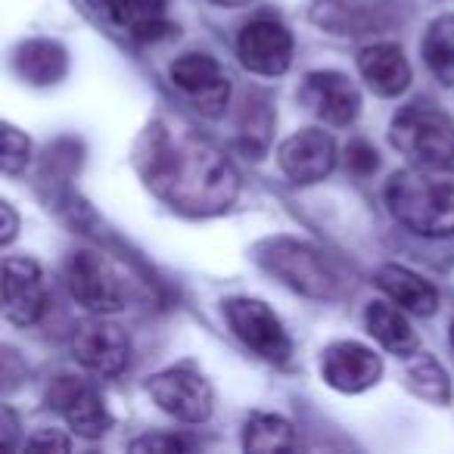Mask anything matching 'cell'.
Here are the masks:
<instances>
[{
    "instance_id": "28",
    "label": "cell",
    "mask_w": 454,
    "mask_h": 454,
    "mask_svg": "<svg viewBox=\"0 0 454 454\" xmlns=\"http://www.w3.org/2000/svg\"><path fill=\"white\" fill-rule=\"evenodd\" d=\"M13 435H16V414L10 408H4V445L13 448Z\"/></svg>"
},
{
    "instance_id": "30",
    "label": "cell",
    "mask_w": 454,
    "mask_h": 454,
    "mask_svg": "<svg viewBox=\"0 0 454 454\" xmlns=\"http://www.w3.org/2000/svg\"><path fill=\"white\" fill-rule=\"evenodd\" d=\"M144 4H150L153 10H165V0H144Z\"/></svg>"
},
{
    "instance_id": "4",
    "label": "cell",
    "mask_w": 454,
    "mask_h": 454,
    "mask_svg": "<svg viewBox=\"0 0 454 454\" xmlns=\"http://www.w3.org/2000/svg\"><path fill=\"white\" fill-rule=\"evenodd\" d=\"M389 140L417 165H454V119L433 103H411L392 119Z\"/></svg>"
},
{
    "instance_id": "7",
    "label": "cell",
    "mask_w": 454,
    "mask_h": 454,
    "mask_svg": "<svg viewBox=\"0 0 454 454\" xmlns=\"http://www.w3.org/2000/svg\"><path fill=\"white\" fill-rule=\"evenodd\" d=\"M171 88L190 103L200 115L224 113L227 100H231V78H227L224 66L208 53H184L171 63L168 69Z\"/></svg>"
},
{
    "instance_id": "15",
    "label": "cell",
    "mask_w": 454,
    "mask_h": 454,
    "mask_svg": "<svg viewBox=\"0 0 454 454\" xmlns=\"http://www.w3.org/2000/svg\"><path fill=\"white\" fill-rule=\"evenodd\" d=\"M53 402H57L59 414L66 417L69 429L82 439H100V435L109 433L113 427V414H109L103 395L88 383H72V380H63V383L53 389Z\"/></svg>"
},
{
    "instance_id": "27",
    "label": "cell",
    "mask_w": 454,
    "mask_h": 454,
    "mask_svg": "<svg viewBox=\"0 0 454 454\" xmlns=\"http://www.w3.org/2000/svg\"><path fill=\"white\" fill-rule=\"evenodd\" d=\"M0 215H4V234H0V243L4 247H10L16 237V227H20V221H16V212L10 202H0Z\"/></svg>"
},
{
    "instance_id": "3",
    "label": "cell",
    "mask_w": 454,
    "mask_h": 454,
    "mask_svg": "<svg viewBox=\"0 0 454 454\" xmlns=\"http://www.w3.org/2000/svg\"><path fill=\"white\" fill-rule=\"evenodd\" d=\"M259 262L274 278H280V284L302 296L340 299L346 293V280L336 271L333 259H327V253L309 247V243L286 240V237L268 240L259 247Z\"/></svg>"
},
{
    "instance_id": "18",
    "label": "cell",
    "mask_w": 454,
    "mask_h": 454,
    "mask_svg": "<svg viewBox=\"0 0 454 454\" xmlns=\"http://www.w3.org/2000/svg\"><path fill=\"white\" fill-rule=\"evenodd\" d=\"M377 286L392 299L395 305H402L411 315H435L439 309V293L429 280H423L420 274L408 271L402 265H383L377 268Z\"/></svg>"
},
{
    "instance_id": "14",
    "label": "cell",
    "mask_w": 454,
    "mask_h": 454,
    "mask_svg": "<svg viewBox=\"0 0 454 454\" xmlns=\"http://www.w3.org/2000/svg\"><path fill=\"white\" fill-rule=\"evenodd\" d=\"M299 100L305 103L311 115H317L327 125H352L361 113V94L346 75L340 72H311L299 88Z\"/></svg>"
},
{
    "instance_id": "17",
    "label": "cell",
    "mask_w": 454,
    "mask_h": 454,
    "mask_svg": "<svg viewBox=\"0 0 454 454\" xmlns=\"http://www.w3.org/2000/svg\"><path fill=\"white\" fill-rule=\"evenodd\" d=\"M358 72L380 97H398L411 84V66L398 44H371L358 53Z\"/></svg>"
},
{
    "instance_id": "21",
    "label": "cell",
    "mask_w": 454,
    "mask_h": 454,
    "mask_svg": "<svg viewBox=\"0 0 454 454\" xmlns=\"http://www.w3.org/2000/svg\"><path fill=\"white\" fill-rule=\"evenodd\" d=\"M423 59L442 84L454 88V16H439L423 35Z\"/></svg>"
},
{
    "instance_id": "10",
    "label": "cell",
    "mask_w": 454,
    "mask_h": 454,
    "mask_svg": "<svg viewBox=\"0 0 454 454\" xmlns=\"http://www.w3.org/2000/svg\"><path fill=\"white\" fill-rule=\"evenodd\" d=\"M72 355L82 367H88L97 377H119L131 364V340L121 327L109 321L82 324L72 340Z\"/></svg>"
},
{
    "instance_id": "16",
    "label": "cell",
    "mask_w": 454,
    "mask_h": 454,
    "mask_svg": "<svg viewBox=\"0 0 454 454\" xmlns=\"http://www.w3.org/2000/svg\"><path fill=\"white\" fill-rule=\"evenodd\" d=\"M88 4L106 26L119 28L134 41H159L175 32V26L165 20V10H153L144 0H88Z\"/></svg>"
},
{
    "instance_id": "24",
    "label": "cell",
    "mask_w": 454,
    "mask_h": 454,
    "mask_svg": "<svg viewBox=\"0 0 454 454\" xmlns=\"http://www.w3.org/2000/svg\"><path fill=\"white\" fill-rule=\"evenodd\" d=\"M190 442L181 439V435H144V439L131 442V451H150V454H175V451H187Z\"/></svg>"
},
{
    "instance_id": "26",
    "label": "cell",
    "mask_w": 454,
    "mask_h": 454,
    "mask_svg": "<svg viewBox=\"0 0 454 454\" xmlns=\"http://www.w3.org/2000/svg\"><path fill=\"white\" fill-rule=\"evenodd\" d=\"M69 445L72 442L59 433H38L26 442V448H32V451H69Z\"/></svg>"
},
{
    "instance_id": "12",
    "label": "cell",
    "mask_w": 454,
    "mask_h": 454,
    "mask_svg": "<svg viewBox=\"0 0 454 454\" xmlns=\"http://www.w3.org/2000/svg\"><path fill=\"white\" fill-rule=\"evenodd\" d=\"M47 311V286L38 262L4 259V317L16 327H32Z\"/></svg>"
},
{
    "instance_id": "6",
    "label": "cell",
    "mask_w": 454,
    "mask_h": 454,
    "mask_svg": "<svg viewBox=\"0 0 454 454\" xmlns=\"http://www.w3.org/2000/svg\"><path fill=\"white\" fill-rule=\"evenodd\" d=\"M224 321L234 330V336L255 352L259 358L271 361V364H286L293 355V340L284 330L280 317L268 309L262 299L237 296L224 302Z\"/></svg>"
},
{
    "instance_id": "5",
    "label": "cell",
    "mask_w": 454,
    "mask_h": 454,
    "mask_svg": "<svg viewBox=\"0 0 454 454\" xmlns=\"http://www.w3.org/2000/svg\"><path fill=\"white\" fill-rule=\"evenodd\" d=\"M66 286H69L72 299L94 315H113V311L125 309L128 302V284L119 265L97 249H78L69 255Z\"/></svg>"
},
{
    "instance_id": "29",
    "label": "cell",
    "mask_w": 454,
    "mask_h": 454,
    "mask_svg": "<svg viewBox=\"0 0 454 454\" xmlns=\"http://www.w3.org/2000/svg\"><path fill=\"white\" fill-rule=\"evenodd\" d=\"M215 4H221V7H247L253 0H215Z\"/></svg>"
},
{
    "instance_id": "25",
    "label": "cell",
    "mask_w": 454,
    "mask_h": 454,
    "mask_svg": "<svg viewBox=\"0 0 454 454\" xmlns=\"http://www.w3.org/2000/svg\"><path fill=\"white\" fill-rule=\"evenodd\" d=\"M348 168H352L355 175H371V171L377 168V150H373L371 144H364V140L348 144Z\"/></svg>"
},
{
    "instance_id": "11",
    "label": "cell",
    "mask_w": 454,
    "mask_h": 454,
    "mask_svg": "<svg viewBox=\"0 0 454 454\" xmlns=\"http://www.w3.org/2000/svg\"><path fill=\"white\" fill-rule=\"evenodd\" d=\"M336 140L333 134L321 128H305V131L286 137L278 146V165L293 184H317L336 168Z\"/></svg>"
},
{
    "instance_id": "31",
    "label": "cell",
    "mask_w": 454,
    "mask_h": 454,
    "mask_svg": "<svg viewBox=\"0 0 454 454\" xmlns=\"http://www.w3.org/2000/svg\"><path fill=\"white\" fill-rule=\"evenodd\" d=\"M451 346H454V324H451Z\"/></svg>"
},
{
    "instance_id": "22",
    "label": "cell",
    "mask_w": 454,
    "mask_h": 454,
    "mask_svg": "<svg viewBox=\"0 0 454 454\" xmlns=\"http://www.w3.org/2000/svg\"><path fill=\"white\" fill-rule=\"evenodd\" d=\"M404 380H408L411 392L417 398L429 404H448L451 402V380H448V371L433 358V355H417L414 361L404 371Z\"/></svg>"
},
{
    "instance_id": "1",
    "label": "cell",
    "mask_w": 454,
    "mask_h": 454,
    "mask_svg": "<svg viewBox=\"0 0 454 454\" xmlns=\"http://www.w3.org/2000/svg\"><path fill=\"white\" fill-rule=\"evenodd\" d=\"M150 190L187 215H215L234 206L240 175L215 144L190 131H156L144 156Z\"/></svg>"
},
{
    "instance_id": "19",
    "label": "cell",
    "mask_w": 454,
    "mask_h": 454,
    "mask_svg": "<svg viewBox=\"0 0 454 454\" xmlns=\"http://www.w3.org/2000/svg\"><path fill=\"white\" fill-rule=\"evenodd\" d=\"M367 333L386 348V352L398 355V358H411L420 352V340H417L414 327L404 317V309L395 302H371L364 311Z\"/></svg>"
},
{
    "instance_id": "13",
    "label": "cell",
    "mask_w": 454,
    "mask_h": 454,
    "mask_svg": "<svg viewBox=\"0 0 454 454\" xmlns=\"http://www.w3.org/2000/svg\"><path fill=\"white\" fill-rule=\"evenodd\" d=\"M321 377L336 392L355 395V392H364L380 383L383 358L373 348L361 346V342H333L321 355Z\"/></svg>"
},
{
    "instance_id": "8",
    "label": "cell",
    "mask_w": 454,
    "mask_h": 454,
    "mask_svg": "<svg viewBox=\"0 0 454 454\" xmlns=\"http://www.w3.org/2000/svg\"><path fill=\"white\" fill-rule=\"evenodd\" d=\"M146 392L159 411L181 423H206L212 417V386L193 367H168L146 380Z\"/></svg>"
},
{
    "instance_id": "2",
    "label": "cell",
    "mask_w": 454,
    "mask_h": 454,
    "mask_svg": "<svg viewBox=\"0 0 454 454\" xmlns=\"http://www.w3.org/2000/svg\"><path fill=\"white\" fill-rule=\"evenodd\" d=\"M386 206L411 234L442 240L454 234V165H411L389 177Z\"/></svg>"
},
{
    "instance_id": "9",
    "label": "cell",
    "mask_w": 454,
    "mask_h": 454,
    "mask_svg": "<svg viewBox=\"0 0 454 454\" xmlns=\"http://www.w3.org/2000/svg\"><path fill=\"white\" fill-rule=\"evenodd\" d=\"M237 57L249 72L265 78L284 75L293 66V35L280 20L259 16L247 22L237 38Z\"/></svg>"
},
{
    "instance_id": "20",
    "label": "cell",
    "mask_w": 454,
    "mask_h": 454,
    "mask_svg": "<svg viewBox=\"0 0 454 454\" xmlns=\"http://www.w3.org/2000/svg\"><path fill=\"white\" fill-rule=\"evenodd\" d=\"M296 445V429L278 414H253L243 427V448L259 454H280Z\"/></svg>"
},
{
    "instance_id": "23",
    "label": "cell",
    "mask_w": 454,
    "mask_h": 454,
    "mask_svg": "<svg viewBox=\"0 0 454 454\" xmlns=\"http://www.w3.org/2000/svg\"><path fill=\"white\" fill-rule=\"evenodd\" d=\"M28 153H32V144H28L26 134L13 125L4 128V171L7 175H20L26 168L28 159H32Z\"/></svg>"
}]
</instances>
